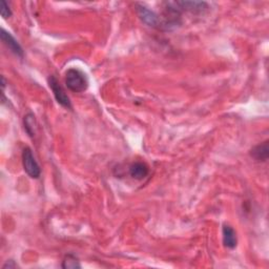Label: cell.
Instances as JSON below:
<instances>
[{
	"instance_id": "cell-3",
	"label": "cell",
	"mask_w": 269,
	"mask_h": 269,
	"mask_svg": "<svg viewBox=\"0 0 269 269\" xmlns=\"http://www.w3.org/2000/svg\"><path fill=\"white\" fill-rule=\"evenodd\" d=\"M137 14L139 18L142 20L146 25L149 27L155 28V29H160L162 28V21L161 18H160L155 12H152L146 6L142 4H137Z\"/></svg>"
},
{
	"instance_id": "cell-6",
	"label": "cell",
	"mask_w": 269,
	"mask_h": 269,
	"mask_svg": "<svg viewBox=\"0 0 269 269\" xmlns=\"http://www.w3.org/2000/svg\"><path fill=\"white\" fill-rule=\"evenodd\" d=\"M0 35H1L2 42L5 44L6 48H8L12 53H14L19 57H23V50L14 37H13L10 33H8V32H5L3 29L1 30V34Z\"/></svg>"
},
{
	"instance_id": "cell-10",
	"label": "cell",
	"mask_w": 269,
	"mask_h": 269,
	"mask_svg": "<svg viewBox=\"0 0 269 269\" xmlns=\"http://www.w3.org/2000/svg\"><path fill=\"white\" fill-rule=\"evenodd\" d=\"M24 129L31 137H33L35 134V129H36V120L33 114H28L24 117Z\"/></svg>"
},
{
	"instance_id": "cell-13",
	"label": "cell",
	"mask_w": 269,
	"mask_h": 269,
	"mask_svg": "<svg viewBox=\"0 0 269 269\" xmlns=\"http://www.w3.org/2000/svg\"><path fill=\"white\" fill-rule=\"evenodd\" d=\"M17 267V265L15 264V262L14 261H12V260H10V261H8V262H6V263L3 265V269H6V268H9V269H14V268H16Z\"/></svg>"
},
{
	"instance_id": "cell-2",
	"label": "cell",
	"mask_w": 269,
	"mask_h": 269,
	"mask_svg": "<svg viewBox=\"0 0 269 269\" xmlns=\"http://www.w3.org/2000/svg\"><path fill=\"white\" fill-rule=\"evenodd\" d=\"M22 163L25 172L33 179H38L40 177L41 169L39 164L37 163L36 159L32 152L30 147H25L22 152Z\"/></svg>"
},
{
	"instance_id": "cell-9",
	"label": "cell",
	"mask_w": 269,
	"mask_h": 269,
	"mask_svg": "<svg viewBox=\"0 0 269 269\" xmlns=\"http://www.w3.org/2000/svg\"><path fill=\"white\" fill-rule=\"evenodd\" d=\"M223 244L229 249H234L238 244V238H236V234L235 229L229 225L223 226Z\"/></svg>"
},
{
	"instance_id": "cell-5",
	"label": "cell",
	"mask_w": 269,
	"mask_h": 269,
	"mask_svg": "<svg viewBox=\"0 0 269 269\" xmlns=\"http://www.w3.org/2000/svg\"><path fill=\"white\" fill-rule=\"evenodd\" d=\"M171 4L179 11H186L190 13H203L205 10L208 9V4L206 2L201 1H174Z\"/></svg>"
},
{
	"instance_id": "cell-12",
	"label": "cell",
	"mask_w": 269,
	"mask_h": 269,
	"mask_svg": "<svg viewBox=\"0 0 269 269\" xmlns=\"http://www.w3.org/2000/svg\"><path fill=\"white\" fill-rule=\"evenodd\" d=\"M0 12H1V16L4 18V19H8L12 16V11L10 9L9 4L6 3L4 0H2L1 1V6H0Z\"/></svg>"
},
{
	"instance_id": "cell-11",
	"label": "cell",
	"mask_w": 269,
	"mask_h": 269,
	"mask_svg": "<svg viewBox=\"0 0 269 269\" xmlns=\"http://www.w3.org/2000/svg\"><path fill=\"white\" fill-rule=\"evenodd\" d=\"M62 268L65 269H76V268H81V265L79 263L78 259L72 254H68L62 261Z\"/></svg>"
},
{
	"instance_id": "cell-8",
	"label": "cell",
	"mask_w": 269,
	"mask_h": 269,
	"mask_svg": "<svg viewBox=\"0 0 269 269\" xmlns=\"http://www.w3.org/2000/svg\"><path fill=\"white\" fill-rule=\"evenodd\" d=\"M150 172V168L144 162H134L130 166V175L134 180H143Z\"/></svg>"
},
{
	"instance_id": "cell-1",
	"label": "cell",
	"mask_w": 269,
	"mask_h": 269,
	"mask_svg": "<svg viewBox=\"0 0 269 269\" xmlns=\"http://www.w3.org/2000/svg\"><path fill=\"white\" fill-rule=\"evenodd\" d=\"M66 84L70 92L82 93L86 91L88 81L85 74L78 68H69L66 74Z\"/></svg>"
},
{
	"instance_id": "cell-7",
	"label": "cell",
	"mask_w": 269,
	"mask_h": 269,
	"mask_svg": "<svg viewBox=\"0 0 269 269\" xmlns=\"http://www.w3.org/2000/svg\"><path fill=\"white\" fill-rule=\"evenodd\" d=\"M251 156L255 160V161L266 162L269 157L268 141H264L263 143H260L257 146H254L251 151Z\"/></svg>"
},
{
	"instance_id": "cell-4",
	"label": "cell",
	"mask_w": 269,
	"mask_h": 269,
	"mask_svg": "<svg viewBox=\"0 0 269 269\" xmlns=\"http://www.w3.org/2000/svg\"><path fill=\"white\" fill-rule=\"evenodd\" d=\"M49 85L52 89V92L55 96V98L57 100V102L60 105H62L63 107L66 108H72V103H70V100L68 98V96L67 95V93L65 92V89L60 85V83L58 82V80L56 79V77L50 76L49 78Z\"/></svg>"
}]
</instances>
